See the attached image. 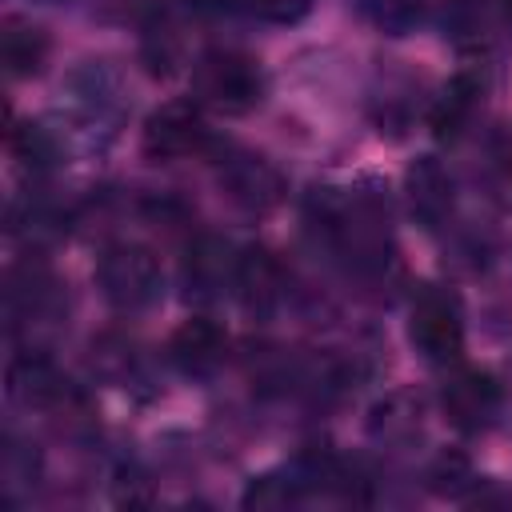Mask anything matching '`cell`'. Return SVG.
<instances>
[{"mask_svg": "<svg viewBox=\"0 0 512 512\" xmlns=\"http://www.w3.org/2000/svg\"><path fill=\"white\" fill-rule=\"evenodd\" d=\"M96 284L108 304L132 312V308H144L160 292V264L140 244H112L96 260Z\"/></svg>", "mask_w": 512, "mask_h": 512, "instance_id": "cell-3", "label": "cell"}, {"mask_svg": "<svg viewBox=\"0 0 512 512\" xmlns=\"http://www.w3.org/2000/svg\"><path fill=\"white\" fill-rule=\"evenodd\" d=\"M364 8L384 32H404L420 16V0H364Z\"/></svg>", "mask_w": 512, "mask_h": 512, "instance_id": "cell-12", "label": "cell"}, {"mask_svg": "<svg viewBox=\"0 0 512 512\" xmlns=\"http://www.w3.org/2000/svg\"><path fill=\"white\" fill-rule=\"evenodd\" d=\"M476 96H480V84H476L468 72H460V76L436 96V104H432V112H428L432 132H436L440 140H456V136L464 132L472 108H476Z\"/></svg>", "mask_w": 512, "mask_h": 512, "instance_id": "cell-9", "label": "cell"}, {"mask_svg": "<svg viewBox=\"0 0 512 512\" xmlns=\"http://www.w3.org/2000/svg\"><path fill=\"white\" fill-rule=\"evenodd\" d=\"M408 340L432 364H456L464 352V312L448 288H424L408 308Z\"/></svg>", "mask_w": 512, "mask_h": 512, "instance_id": "cell-2", "label": "cell"}, {"mask_svg": "<svg viewBox=\"0 0 512 512\" xmlns=\"http://www.w3.org/2000/svg\"><path fill=\"white\" fill-rule=\"evenodd\" d=\"M220 184H224L228 200L240 204L244 212H268L284 188L276 168H268L260 156H232L220 172Z\"/></svg>", "mask_w": 512, "mask_h": 512, "instance_id": "cell-7", "label": "cell"}, {"mask_svg": "<svg viewBox=\"0 0 512 512\" xmlns=\"http://www.w3.org/2000/svg\"><path fill=\"white\" fill-rule=\"evenodd\" d=\"M236 284L248 308H268L280 296V264L264 248H252L236 264Z\"/></svg>", "mask_w": 512, "mask_h": 512, "instance_id": "cell-10", "label": "cell"}, {"mask_svg": "<svg viewBox=\"0 0 512 512\" xmlns=\"http://www.w3.org/2000/svg\"><path fill=\"white\" fill-rule=\"evenodd\" d=\"M440 408L452 428L480 432L500 412V384L480 368H452L440 388Z\"/></svg>", "mask_w": 512, "mask_h": 512, "instance_id": "cell-5", "label": "cell"}, {"mask_svg": "<svg viewBox=\"0 0 512 512\" xmlns=\"http://www.w3.org/2000/svg\"><path fill=\"white\" fill-rule=\"evenodd\" d=\"M0 56H4L8 80L32 76V72H40L44 56H48V36L36 24H28L20 16H8L0 24Z\"/></svg>", "mask_w": 512, "mask_h": 512, "instance_id": "cell-8", "label": "cell"}, {"mask_svg": "<svg viewBox=\"0 0 512 512\" xmlns=\"http://www.w3.org/2000/svg\"><path fill=\"white\" fill-rule=\"evenodd\" d=\"M224 348H228V332L212 316H188L168 340V356L184 372H212L224 360Z\"/></svg>", "mask_w": 512, "mask_h": 512, "instance_id": "cell-6", "label": "cell"}, {"mask_svg": "<svg viewBox=\"0 0 512 512\" xmlns=\"http://www.w3.org/2000/svg\"><path fill=\"white\" fill-rule=\"evenodd\" d=\"M260 68L252 56L236 52V48H212L196 60L192 68V92L200 104L224 112V116H240L260 100Z\"/></svg>", "mask_w": 512, "mask_h": 512, "instance_id": "cell-1", "label": "cell"}, {"mask_svg": "<svg viewBox=\"0 0 512 512\" xmlns=\"http://www.w3.org/2000/svg\"><path fill=\"white\" fill-rule=\"evenodd\" d=\"M408 188H412V208L436 224L448 208H452V180L444 176V168L436 160H420L412 172H408Z\"/></svg>", "mask_w": 512, "mask_h": 512, "instance_id": "cell-11", "label": "cell"}, {"mask_svg": "<svg viewBox=\"0 0 512 512\" xmlns=\"http://www.w3.org/2000/svg\"><path fill=\"white\" fill-rule=\"evenodd\" d=\"M140 144L152 160H188L208 148V124L192 100H172L144 120Z\"/></svg>", "mask_w": 512, "mask_h": 512, "instance_id": "cell-4", "label": "cell"}, {"mask_svg": "<svg viewBox=\"0 0 512 512\" xmlns=\"http://www.w3.org/2000/svg\"><path fill=\"white\" fill-rule=\"evenodd\" d=\"M252 8H256L264 20L292 24V20H300V16L312 8V0H252Z\"/></svg>", "mask_w": 512, "mask_h": 512, "instance_id": "cell-14", "label": "cell"}, {"mask_svg": "<svg viewBox=\"0 0 512 512\" xmlns=\"http://www.w3.org/2000/svg\"><path fill=\"white\" fill-rule=\"evenodd\" d=\"M192 8H224V0H188Z\"/></svg>", "mask_w": 512, "mask_h": 512, "instance_id": "cell-15", "label": "cell"}, {"mask_svg": "<svg viewBox=\"0 0 512 512\" xmlns=\"http://www.w3.org/2000/svg\"><path fill=\"white\" fill-rule=\"evenodd\" d=\"M492 192L504 208H512V132H504L492 148Z\"/></svg>", "mask_w": 512, "mask_h": 512, "instance_id": "cell-13", "label": "cell"}]
</instances>
